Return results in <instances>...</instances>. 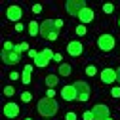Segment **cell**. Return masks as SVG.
I'll return each instance as SVG.
<instances>
[{"label": "cell", "instance_id": "12", "mask_svg": "<svg viewBox=\"0 0 120 120\" xmlns=\"http://www.w3.org/2000/svg\"><path fill=\"white\" fill-rule=\"evenodd\" d=\"M21 15H23V10L19 8V6H10L8 10H6V17L10 19V21H19L21 19Z\"/></svg>", "mask_w": 120, "mask_h": 120}, {"label": "cell", "instance_id": "37", "mask_svg": "<svg viewBox=\"0 0 120 120\" xmlns=\"http://www.w3.org/2000/svg\"><path fill=\"white\" fill-rule=\"evenodd\" d=\"M107 120H112V118H107Z\"/></svg>", "mask_w": 120, "mask_h": 120}, {"label": "cell", "instance_id": "19", "mask_svg": "<svg viewBox=\"0 0 120 120\" xmlns=\"http://www.w3.org/2000/svg\"><path fill=\"white\" fill-rule=\"evenodd\" d=\"M27 50H29V44H27V42H21V44H17V46H15V52H17L19 55H21L23 52H27Z\"/></svg>", "mask_w": 120, "mask_h": 120}, {"label": "cell", "instance_id": "9", "mask_svg": "<svg viewBox=\"0 0 120 120\" xmlns=\"http://www.w3.org/2000/svg\"><path fill=\"white\" fill-rule=\"evenodd\" d=\"M19 59H21V55L17 52H6V50H2V61L6 65H17Z\"/></svg>", "mask_w": 120, "mask_h": 120}, {"label": "cell", "instance_id": "16", "mask_svg": "<svg viewBox=\"0 0 120 120\" xmlns=\"http://www.w3.org/2000/svg\"><path fill=\"white\" fill-rule=\"evenodd\" d=\"M71 72H72V67H71L69 63H61L59 69H57V74H59V76H69Z\"/></svg>", "mask_w": 120, "mask_h": 120}, {"label": "cell", "instance_id": "25", "mask_svg": "<svg viewBox=\"0 0 120 120\" xmlns=\"http://www.w3.org/2000/svg\"><path fill=\"white\" fill-rule=\"evenodd\" d=\"M112 10H114L112 4H105V6H103V11H105V13H112Z\"/></svg>", "mask_w": 120, "mask_h": 120}, {"label": "cell", "instance_id": "35", "mask_svg": "<svg viewBox=\"0 0 120 120\" xmlns=\"http://www.w3.org/2000/svg\"><path fill=\"white\" fill-rule=\"evenodd\" d=\"M25 120H33V118H25Z\"/></svg>", "mask_w": 120, "mask_h": 120}, {"label": "cell", "instance_id": "20", "mask_svg": "<svg viewBox=\"0 0 120 120\" xmlns=\"http://www.w3.org/2000/svg\"><path fill=\"white\" fill-rule=\"evenodd\" d=\"M31 99H33V95L29 94V92H23V94H21V101H23V103H31Z\"/></svg>", "mask_w": 120, "mask_h": 120}, {"label": "cell", "instance_id": "31", "mask_svg": "<svg viewBox=\"0 0 120 120\" xmlns=\"http://www.w3.org/2000/svg\"><path fill=\"white\" fill-rule=\"evenodd\" d=\"M55 27H57V31H59V29L63 27V19H55Z\"/></svg>", "mask_w": 120, "mask_h": 120}, {"label": "cell", "instance_id": "18", "mask_svg": "<svg viewBox=\"0 0 120 120\" xmlns=\"http://www.w3.org/2000/svg\"><path fill=\"white\" fill-rule=\"evenodd\" d=\"M29 34H31V36L40 34V25H38V21H31V23H29Z\"/></svg>", "mask_w": 120, "mask_h": 120}, {"label": "cell", "instance_id": "1", "mask_svg": "<svg viewBox=\"0 0 120 120\" xmlns=\"http://www.w3.org/2000/svg\"><path fill=\"white\" fill-rule=\"evenodd\" d=\"M36 111H38V114H40V116L52 118V116H55V114H57L59 105H57V101H55V99L42 97V99L38 101V105H36Z\"/></svg>", "mask_w": 120, "mask_h": 120}, {"label": "cell", "instance_id": "17", "mask_svg": "<svg viewBox=\"0 0 120 120\" xmlns=\"http://www.w3.org/2000/svg\"><path fill=\"white\" fill-rule=\"evenodd\" d=\"M44 82H46V86H48V88H55V86H57V82H59V76H57V74H48Z\"/></svg>", "mask_w": 120, "mask_h": 120}, {"label": "cell", "instance_id": "13", "mask_svg": "<svg viewBox=\"0 0 120 120\" xmlns=\"http://www.w3.org/2000/svg\"><path fill=\"white\" fill-rule=\"evenodd\" d=\"M4 116H6V118H15V116H19V105H17V103H6V105H4Z\"/></svg>", "mask_w": 120, "mask_h": 120}, {"label": "cell", "instance_id": "29", "mask_svg": "<svg viewBox=\"0 0 120 120\" xmlns=\"http://www.w3.org/2000/svg\"><path fill=\"white\" fill-rule=\"evenodd\" d=\"M33 11H34V13H40V11H42V6H40V4H34V6H33Z\"/></svg>", "mask_w": 120, "mask_h": 120}, {"label": "cell", "instance_id": "15", "mask_svg": "<svg viewBox=\"0 0 120 120\" xmlns=\"http://www.w3.org/2000/svg\"><path fill=\"white\" fill-rule=\"evenodd\" d=\"M31 74H33V65H25L23 74H21V80H23L25 86H27V84H31Z\"/></svg>", "mask_w": 120, "mask_h": 120}, {"label": "cell", "instance_id": "5", "mask_svg": "<svg viewBox=\"0 0 120 120\" xmlns=\"http://www.w3.org/2000/svg\"><path fill=\"white\" fill-rule=\"evenodd\" d=\"M97 46L101 52H111L114 48V36L112 34H101L97 38Z\"/></svg>", "mask_w": 120, "mask_h": 120}, {"label": "cell", "instance_id": "23", "mask_svg": "<svg viewBox=\"0 0 120 120\" xmlns=\"http://www.w3.org/2000/svg\"><path fill=\"white\" fill-rule=\"evenodd\" d=\"M76 34H78V36H84V34H86V25H78V27H76Z\"/></svg>", "mask_w": 120, "mask_h": 120}, {"label": "cell", "instance_id": "11", "mask_svg": "<svg viewBox=\"0 0 120 120\" xmlns=\"http://www.w3.org/2000/svg\"><path fill=\"white\" fill-rule=\"evenodd\" d=\"M116 80H118V76H116V71L114 69H103L101 71V82L103 84H112Z\"/></svg>", "mask_w": 120, "mask_h": 120}, {"label": "cell", "instance_id": "14", "mask_svg": "<svg viewBox=\"0 0 120 120\" xmlns=\"http://www.w3.org/2000/svg\"><path fill=\"white\" fill-rule=\"evenodd\" d=\"M94 17H95V13H94V10H92V8H84V10L80 11V15H78V19H80V23H82V25L92 23V21H94Z\"/></svg>", "mask_w": 120, "mask_h": 120}, {"label": "cell", "instance_id": "21", "mask_svg": "<svg viewBox=\"0 0 120 120\" xmlns=\"http://www.w3.org/2000/svg\"><path fill=\"white\" fill-rule=\"evenodd\" d=\"M95 72H97V69H95L94 65H88V67H86V74H88V76H94Z\"/></svg>", "mask_w": 120, "mask_h": 120}, {"label": "cell", "instance_id": "8", "mask_svg": "<svg viewBox=\"0 0 120 120\" xmlns=\"http://www.w3.org/2000/svg\"><path fill=\"white\" fill-rule=\"evenodd\" d=\"M74 88H76V92H78V101H88L90 99V86L82 80L78 82H74Z\"/></svg>", "mask_w": 120, "mask_h": 120}, {"label": "cell", "instance_id": "27", "mask_svg": "<svg viewBox=\"0 0 120 120\" xmlns=\"http://www.w3.org/2000/svg\"><path fill=\"white\" fill-rule=\"evenodd\" d=\"M53 95H55V90H53V88H48V92H46V97L53 99Z\"/></svg>", "mask_w": 120, "mask_h": 120}, {"label": "cell", "instance_id": "3", "mask_svg": "<svg viewBox=\"0 0 120 120\" xmlns=\"http://www.w3.org/2000/svg\"><path fill=\"white\" fill-rule=\"evenodd\" d=\"M84 8H88L84 0H67V4H65L67 13H69V15H72V17H78L80 11H82Z\"/></svg>", "mask_w": 120, "mask_h": 120}, {"label": "cell", "instance_id": "22", "mask_svg": "<svg viewBox=\"0 0 120 120\" xmlns=\"http://www.w3.org/2000/svg\"><path fill=\"white\" fill-rule=\"evenodd\" d=\"M13 94H15V90H13V86H6V88H4V95H8V97H11Z\"/></svg>", "mask_w": 120, "mask_h": 120}, {"label": "cell", "instance_id": "28", "mask_svg": "<svg viewBox=\"0 0 120 120\" xmlns=\"http://www.w3.org/2000/svg\"><path fill=\"white\" fill-rule=\"evenodd\" d=\"M65 120H76V114H74V112H67L65 114Z\"/></svg>", "mask_w": 120, "mask_h": 120}, {"label": "cell", "instance_id": "4", "mask_svg": "<svg viewBox=\"0 0 120 120\" xmlns=\"http://www.w3.org/2000/svg\"><path fill=\"white\" fill-rule=\"evenodd\" d=\"M53 55H55V53H53L50 48H44L42 52H38V55H36V59H34V65H36V67H40V69L48 67L50 59H53Z\"/></svg>", "mask_w": 120, "mask_h": 120}, {"label": "cell", "instance_id": "32", "mask_svg": "<svg viewBox=\"0 0 120 120\" xmlns=\"http://www.w3.org/2000/svg\"><path fill=\"white\" fill-rule=\"evenodd\" d=\"M10 78H11V80H17L19 74H17V72H10Z\"/></svg>", "mask_w": 120, "mask_h": 120}, {"label": "cell", "instance_id": "24", "mask_svg": "<svg viewBox=\"0 0 120 120\" xmlns=\"http://www.w3.org/2000/svg\"><path fill=\"white\" fill-rule=\"evenodd\" d=\"M82 118H84V120H95V118H94V112H92V111H86V112L82 114Z\"/></svg>", "mask_w": 120, "mask_h": 120}, {"label": "cell", "instance_id": "7", "mask_svg": "<svg viewBox=\"0 0 120 120\" xmlns=\"http://www.w3.org/2000/svg\"><path fill=\"white\" fill-rule=\"evenodd\" d=\"M92 112H94L95 120H107V118H111V111H109L107 105H95V107L92 109Z\"/></svg>", "mask_w": 120, "mask_h": 120}, {"label": "cell", "instance_id": "2", "mask_svg": "<svg viewBox=\"0 0 120 120\" xmlns=\"http://www.w3.org/2000/svg\"><path fill=\"white\" fill-rule=\"evenodd\" d=\"M57 34H59V31H57L53 19L42 21V25H40V36L42 38H46V40H57Z\"/></svg>", "mask_w": 120, "mask_h": 120}, {"label": "cell", "instance_id": "34", "mask_svg": "<svg viewBox=\"0 0 120 120\" xmlns=\"http://www.w3.org/2000/svg\"><path fill=\"white\" fill-rule=\"evenodd\" d=\"M116 76H118V82H120V67H118V71H116Z\"/></svg>", "mask_w": 120, "mask_h": 120}, {"label": "cell", "instance_id": "6", "mask_svg": "<svg viewBox=\"0 0 120 120\" xmlns=\"http://www.w3.org/2000/svg\"><path fill=\"white\" fill-rule=\"evenodd\" d=\"M61 97L65 101H74V99H78V92H76V88H74V84H67L61 88Z\"/></svg>", "mask_w": 120, "mask_h": 120}, {"label": "cell", "instance_id": "36", "mask_svg": "<svg viewBox=\"0 0 120 120\" xmlns=\"http://www.w3.org/2000/svg\"><path fill=\"white\" fill-rule=\"evenodd\" d=\"M118 27H120V19H118Z\"/></svg>", "mask_w": 120, "mask_h": 120}, {"label": "cell", "instance_id": "26", "mask_svg": "<svg viewBox=\"0 0 120 120\" xmlns=\"http://www.w3.org/2000/svg\"><path fill=\"white\" fill-rule=\"evenodd\" d=\"M111 95L112 97H120V88H112L111 90Z\"/></svg>", "mask_w": 120, "mask_h": 120}, {"label": "cell", "instance_id": "33", "mask_svg": "<svg viewBox=\"0 0 120 120\" xmlns=\"http://www.w3.org/2000/svg\"><path fill=\"white\" fill-rule=\"evenodd\" d=\"M15 31H17V33H21V31H23V25H21V23H17V25H15Z\"/></svg>", "mask_w": 120, "mask_h": 120}, {"label": "cell", "instance_id": "10", "mask_svg": "<svg viewBox=\"0 0 120 120\" xmlns=\"http://www.w3.org/2000/svg\"><path fill=\"white\" fill-rule=\"evenodd\" d=\"M82 52H84V46H82L80 42L72 40V42H69V44H67V53H69V55L78 57V55H82Z\"/></svg>", "mask_w": 120, "mask_h": 120}, {"label": "cell", "instance_id": "30", "mask_svg": "<svg viewBox=\"0 0 120 120\" xmlns=\"http://www.w3.org/2000/svg\"><path fill=\"white\" fill-rule=\"evenodd\" d=\"M36 55H38V52H36V50H29V57H33V59H36Z\"/></svg>", "mask_w": 120, "mask_h": 120}]
</instances>
